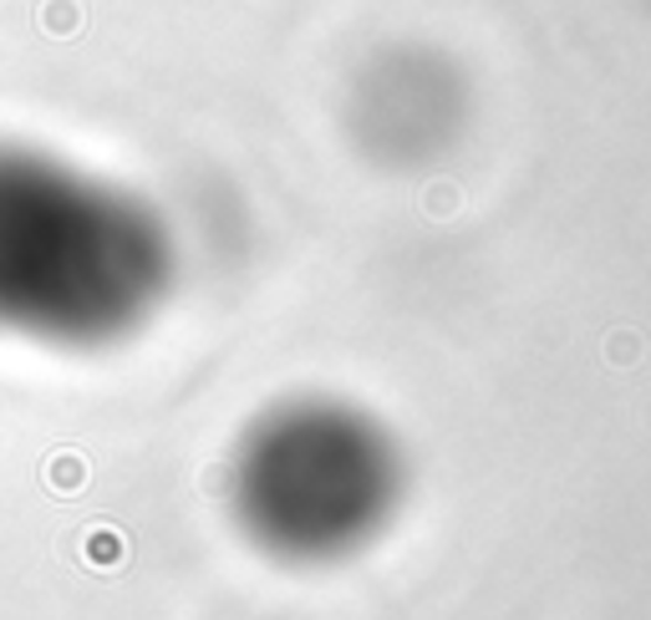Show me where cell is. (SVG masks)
<instances>
[{
    "label": "cell",
    "instance_id": "cell-1",
    "mask_svg": "<svg viewBox=\"0 0 651 620\" xmlns=\"http://www.w3.org/2000/svg\"><path fill=\"white\" fill-rule=\"evenodd\" d=\"M47 478H51V489H57V493H77L87 483V463L77 453H57L47 463Z\"/></svg>",
    "mask_w": 651,
    "mask_h": 620
},
{
    "label": "cell",
    "instance_id": "cell-2",
    "mask_svg": "<svg viewBox=\"0 0 651 620\" xmlns=\"http://www.w3.org/2000/svg\"><path fill=\"white\" fill-rule=\"evenodd\" d=\"M87 560L92 564H118L122 560V539L112 534V529H97V534L87 539Z\"/></svg>",
    "mask_w": 651,
    "mask_h": 620
}]
</instances>
